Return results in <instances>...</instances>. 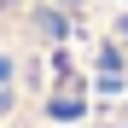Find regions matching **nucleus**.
Instances as JSON below:
<instances>
[{"label": "nucleus", "mask_w": 128, "mask_h": 128, "mask_svg": "<svg viewBox=\"0 0 128 128\" xmlns=\"http://www.w3.org/2000/svg\"><path fill=\"white\" fill-rule=\"evenodd\" d=\"M0 128H128V0H0Z\"/></svg>", "instance_id": "nucleus-1"}]
</instances>
